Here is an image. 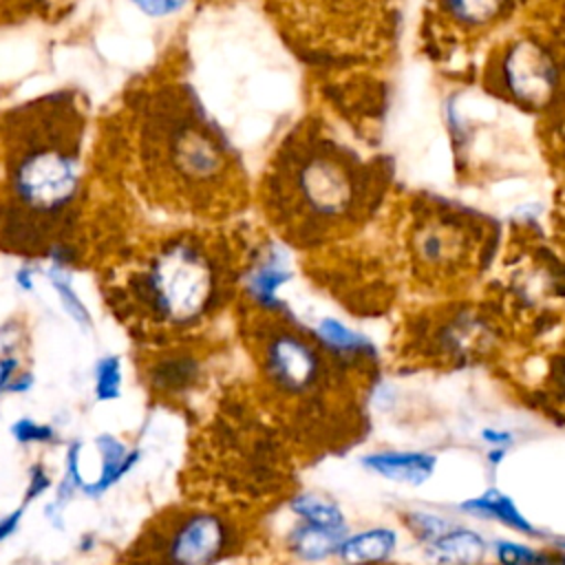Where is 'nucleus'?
Here are the masks:
<instances>
[{
	"instance_id": "dca6fc26",
	"label": "nucleus",
	"mask_w": 565,
	"mask_h": 565,
	"mask_svg": "<svg viewBox=\"0 0 565 565\" xmlns=\"http://www.w3.org/2000/svg\"><path fill=\"white\" fill-rule=\"evenodd\" d=\"M148 384L157 395L181 397L201 380V362L185 351H170L148 364Z\"/></svg>"
},
{
	"instance_id": "39448f33",
	"label": "nucleus",
	"mask_w": 565,
	"mask_h": 565,
	"mask_svg": "<svg viewBox=\"0 0 565 565\" xmlns=\"http://www.w3.org/2000/svg\"><path fill=\"white\" fill-rule=\"evenodd\" d=\"M260 373L285 399L311 397L324 382L327 364L316 342L291 329H274L260 344Z\"/></svg>"
},
{
	"instance_id": "9b49d317",
	"label": "nucleus",
	"mask_w": 565,
	"mask_h": 565,
	"mask_svg": "<svg viewBox=\"0 0 565 565\" xmlns=\"http://www.w3.org/2000/svg\"><path fill=\"white\" fill-rule=\"evenodd\" d=\"M415 256L428 269L457 267L468 254V236L457 223L424 221L415 230Z\"/></svg>"
},
{
	"instance_id": "6e6552de",
	"label": "nucleus",
	"mask_w": 565,
	"mask_h": 565,
	"mask_svg": "<svg viewBox=\"0 0 565 565\" xmlns=\"http://www.w3.org/2000/svg\"><path fill=\"white\" fill-rule=\"evenodd\" d=\"M358 466L395 486L422 488L439 468V455L422 448H373L358 457Z\"/></svg>"
},
{
	"instance_id": "423d86ee",
	"label": "nucleus",
	"mask_w": 565,
	"mask_h": 565,
	"mask_svg": "<svg viewBox=\"0 0 565 565\" xmlns=\"http://www.w3.org/2000/svg\"><path fill=\"white\" fill-rule=\"evenodd\" d=\"M291 179L294 196L311 218H342L355 201L353 174L333 154L311 152L298 163Z\"/></svg>"
},
{
	"instance_id": "7ed1b4c3",
	"label": "nucleus",
	"mask_w": 565,
	"mask_h": 565,
	"mask_svg": "<svg viewBox=\"0 0 565 565\" xmlns=\"http://www.w3.org/2000/svg\"><path fill=\"white\" fill-rule=\"evenodd\" d=\"M148 141L157 143L152 150L174 185L188 190H203L216 185L227 170V152L216 132L194 115L188 106H179L168 119L159 115V124L146 126Z\"/></svg>"
},
{
	"instance_id": "20e7f679",
	"label": "nucleus",
	"mask_w": 565,
	"mask_h": 565,
	"mask_svg": "<svg viewBox=\"0 0 565 565\" xmlns=\"http://www.w3.org/2000/svg\"><path fill=\"white\" fill-rule=\"evenodd\" d=\"M9 185L26 212L60 214L77 196L79 163L71 150L57 143H29L11 166Z\"/></svg>"
},
{
	"instance_id": "6ab92c4d",
	"label": "nucleus",
	"mask_w": 565,
	"mask_h": 565,
	"mask_svg": "<svg viewBox=\"0 0 565 565\" xmlns=\"http://www.w3.org/2000/svg\"><path fill=\"white\" fill-rule=\"evenodd\" d=\"M490 558L494 565H565V550L543 547L521 536L490 539Z\"/></svg>"
},
{
	"instance_id": "1a4fd4ad",
	"label": "nucleus",
	"mask_w": 565,
	"mask_h": 565,
	"mask_svg": "<svg viewBox=\"0 0 565 565\" xmlns=\"http://www.w3.org/2000/svg\"><path fill=\"white\" fill-rule=\"evenodd\" d=\"M457 510L466 516L497 523V525L505 527L508 532H512L514 536H521V539L532 541V539L543 536L541 527H536L534 521L527 519V514L514 501V497L508 494L505 490L497 488V486H488L481 492L461 499L457 503Z\"/></svg>"
},
{
	"instance_id": "473e14b6",
	"label": "nucleus",
	"mask_w": 565,
	"mask_h": 565,
	"mask_svg": "<svg viewBox=\"0 0 565 565\" xmlns=\"http://www.w3.org/2000/svg\"><path fill=\"white\" fill-rule=\"evenodd\" d=\"M33 384H35V377H33L31 371H18L7 391L9 393H26V391L33 388Z\"/></svg>"
},
{
	"instance_id": "393cba45",
	"label": "nucleus",
	"mask_w": 565,
	"mask_h": 565,
	"mask_svg": "<svg viewBox=\"0 0 565 565\" xmlns=\"http://www.w3.org/2000/svg\"><path fill=\"white\" fill-rule=\"evenodd\" d=\"M124 386V364L115 353L97 358L93 366V393L97 402H115L121 397Z\"/></svg>"
},
{
	"instance_id": "2f4dec72",
	"label": "nucleus",
	"mask_w": 565,
	"mask_h": 565,
	"mask_svg": "<svg viewBox=\"0 0 565 565\" xmlns=\"http://www.w3.org/2000/svg\"><path fill=\"white\" fill-rule=\"evenodd\" d=\"M13 282H15V287H18L20 291L29 294V291H33V287H35V271H33L29 265H22V267L15 269Z\"/></svg>"
},
{
	"instance_id": "f257e3e1",
	"label": "nucleus",
	"mask_w": 565,
	"mask_h": 565,
	"mask_svg": "<svg viewBox=\"0 0 565 565\" xmlns=\"http://www.w3.org/2000/svg\"><path fill=\"white\" fill-rule=\"evenodd\" d=\"M141 309L168 329H192L218 302L221 274L207 247L190 236L163 241L132 282Z\"/></svg>"
},
{
	"instance_id": "5701e85b",
	"label": "nucleus",
	"mask_w": 565,
	"mask_h": 565,
	"mask_svg": "<svg viewBox=\"0 0 565 565\" xmlns=\"http://www.w3.org/2000/svg\"><path fill=\"white\" fill-rule=\"evenodd\" d=\"M46 278L51 282V287L55 289V296L64 309V313L82 329H90L93 327V316L86 307V302L82 300V296L77 294L71 274L66 271V265H57L51 263L46 269Z\"/></svg>"
},
{
	"instance_id": "a211bd4d",
	"label": "nucleus",
	"mask_w": 565,
	"mask_h": 565,
	"mask_svg": "<svg viewBox=\"0 0 565 565\" xmlns=\"http://www.w3.org/2000/svg\"><path fill=\"white\" fill-rule=\"evenodd\" d=\"M287 514L291 521H305L327 527H349L347 510L327 492L318 490H298L287 497Z\"/></svg>"
},
{
	"instance_id": "0eeeda50",
	"label": "nucleus",
	"mask_w": 565,
	"mask_h": 565,
	"mask_svg": "<svg viewBox=\"0 0 565 565\" xmlns=\"http://www.w3.org/2000/svg\"><path fill=\"white\" fill-rule=\"evenodd\" d=\"M501 77L514 99L527 106H545L556 93L558 66L539 42L521 40L508 46Z\"/></svg>"
},
{
	"instance_id": "f03ea898",
	"label": "nucleus",
	"mask_w": 565,
	"mask_h": 565,
	"mask_svg": "<svg viewBox=\"0 0 565 565\" xmlns=\"http://www.w3.org/2000/svg\"><path fill=\"white\" fill-rule=\"evenodd\" d=\"M243 545L236 519L216 508H183L148 527L132 545L141 565H221Z\"/></svg>"
},
{
	"instance_id": "f704fd0d",
	"label": "nucleus",
	"mask_w": 565,
	"mask_h": 565,
	"mask_svg": "<svg viewBox=\"0 0 565 565\" xmlns=\"http://www.w3.org/2000/svg\"><path fill=\"white\" fill-rule=\"evenodd\" d=\"M552 545H556L558 550H565V536H558V539H554V541H552Z\"/></svg>"
},
{
	"instance_id": "c756f323",
	"label": "nucleus",
	"mask_w": 565,
	"mask_h": 565,
	"mask_svg": "<svg viewBox=\"0 0 565 565\" xmlns=\"http://www.w3.org/2000/svg\"><path fill=\"white\" fill-rule=\"evenodd\" d=\"M18 371H20V360L11 353H2L0 355V393H7L11 380L15 377Z\"/></svg>"
},
{
	"instance_id": "bb28decb",
	"label": "nucleus",
	"mask_w": 565,
	"mask_h": 565,
	"mask_svg": "<svg viewBox=\"0 0 565 565\" xmlns=\"http://www.w3.org/2000/svg\"><path fill=\"white\" fill-rule=\"evenodd\" d=\"M53 486V479L46 470L44 463H33L29 468V477H26V488H24V503H31L35 499H40L42 494H46Z\"/></svg>"
},
{
	"instance_id": "9d476101",
	"label": "nucleus",
	"mask_w": 565,
	"mask_h": 565,
	"mask_svg": "<svg viewBox=\"0 0 565 565\" xmlns=\"http://www.w3.org/2000/svg\"><path fill=\"white\" fill-rule=\"evenodd\" d=\"M424 565H486L490 558V539L461 521L441 536L419 547Z\"/></svg>"
},
{
	"instance_id": "b1692460",
	"label": "nucleus",
	"mask_w": 565,
	"mask_h": 565,
	"mask_svg": "<svg viewBox=\"0 0 565 565\" xmlns=\"http://www.w3.org/2000/svg\"><path fill=\"white\" fill-rule=\"evenodd\" d=\"M448 15L461 26H483L492 22L508 0H441Z\"/></svg>"
},
{
	"instance_id": "a878e982",
	"label": "nucleus",
	"mask_w": 565,
	"mask_h": 565,
	"mask_svg": "<svg viewBox=\"0 0 565 565\" xmlns=\"http://www.w3.org/2000/svg\"><path fill=\"white\" fill-rule=\"evenodd\" d=\"M9 433L20 446H46L57 439V430L51 424L38 422L33 417H18L9 426Z\"/></svg>"
},
{
	"instance_id": "cd10ccee",
	"label": "nucleus",
	"mask_w": 565,
	"mask_h": 565,
	"mask_svg": "<svg viewBox=\"0 0 565 565\" xmlns=\"http://www.w3.org/2000/svg\"><path fill=\"white\" fill-rule=\"evenodd\" d=\"M132 7H137L143 15L150 18H168L179 13L188 0H128Z\"/></svg>"
},
{
	"instance_id": "412c9836",
	"label": "nucleus",
	"mask_w": 565,
	"mask_h": 565,
	"mask_svg": "<svg viewBox=\"0 0 565 565\" xmlns=\"http://www.w3.org/2000/svg\"><path fill=\"white\" fill-rule=\"evenodd\" d=\"M289 274L282 269L280 258H265L254 263V267L245 276V294L258 305L260 309H278V289L285 285Z\"/></svg>"
},
{
	"instance_id": "7c9ffc66",
	"label": "nucleus",
	"mask_w": 565,
	"mask_h": 565,
	"mask_svg": "<svg viewBox=\"0 0 565 565\" xmlns=\"http://www.w3.org/2000/svg\"><path fill=\"white\" fill-rule=\"evenodd\" d=\"M22 516H24V508H15L0 519V543H4L9 536H13L18 532Z\"/></svg>"
},
{
	"instance_id": "f8f14e48",
	"label": "nucleus",
	"mask_w": 565,
	"mask_h": 565,
	"mask_svg": "<svg viewBox=\"0 0 565 565\" xmlns=\"http://www.w3.org/2000/svg\"><path fill=\"white\" fill-rule=\"evenodd\" d=\"M399 543V530L386 523L349 530L338 547L335 561L340 565H388L395 558Z\"/></svg>"
},
{
	"instance_id": "2eb2a0df",
	"label": "nucleus",
	"mask_w": 565,
	"mask_h": 565,
	"mask_svg": "<svg viewBox=\"0 0 565 565\" xmlns=\"http://www.w3.org/2000/svg\"><path fill=\"white\" fill-rule=\"evenodd\" d=\"M313 338H316V344L320 347V351L329 353L340 364L362 366V364L375 360L373 342L364 333L340 322L338 318H322L313 327Z\"/></svg>"
},
{
	"instance_id": "4be33fe9",
	"label": "nucleus",
	"mask_w": 565,
	"mask_h": 565,
	"mask_svg": "<svg viewBox=\"0 0 565 565\" xmlns=\"http://www.w3.org/2000/svg\"><path fill=\"white\" fill-rule=\"evenodd\" d=\"M457 521L459 519H455L452 514L435 510V508H419V505H415V508L402 510V525L415 539V543L419 547L430 543L433 539L441 536Z\"/></svg>"
},
{
	"instance_id": "ddd939ff",
	"label": "nucleus",
	"mask_w": 565,
	"mask_h": 565,
	"mask_svg": "<svg viewBox=\"0 0 565 565\" xmlns=\"http://www.w3.org/2000/svg\"><path fill=\"white\" fill-rule=\"evenodd\" d=\"M351 527H327L305 521H291L282 532V547L302 565H322L335 561L338 547Z\"/></svg>"
},
{
	"instance_id": "72a5a7b5",
	"label": "nucleus",
	"mask_w": 565,
	"mask_h": 565,
	"mask_svg": "<svg viewBox=\"0 0 565 565\" xmlns=\"http://www.w3.org/2000/svg\"><path fill=\"white\" fill-rule=\"evenodd\" d=\"M508 455H510V450H503V448H486L483 450V457H486V463L492 468V470H497V468H501L503 463H505V459H508Z\"/></svg>"
},
{
	"instance_id": "aec40b11",
	"label": "nucleus",
	"mask_w": 565,
	"mask_h": 565,
	"mask_svg": "<svg viewBox=\"0 0 565 565\" xmlns=\"http://www.w3.org/2000/svg\"><path fill=\"white\" fill-rule=\"evenodd\" d=\"M82 452H84V444L79 439L71 441L66 446V455H64V470H62V479L55 486V494L53 499L46 503L44 508V516L51 521L53 527L62 530L64 527V508L73 501V497L77 492H82L84 488V470H82Z\"/></svg>"
},
{
	"instance_id": "c85d7f7f",
	"label": "nucleus",
	"mask_w": 565,
	"mask_h": 565,
	"mask_svg": "<svg viewBox=\"0 0 565 565\" xmlns=\"http://www.w3.org/2000/svg\"><path fill=\"white\" fill-rule=\"evenodd\" d=\"M479 441L483 444V448L512 450V446L516 444V435H514V430L503 428V426H483L479 430Z\"/></svg>"
},
{
	"instance_id": "f3484780",
	"label": "nucleus",
	"mask_w": 565,
	"mask_h": 565,
	"mask_svg": "<svg viewBox=\"0 0 565 565\" xmlns=\"http://www.w3.org/2000/svg\"><path fill=\"white\" fill-rule=\"evenodd\" d=\"M492 344V331L475 313L455 316L450 322L441 324L437 333V349L452 360H470L486 353Z\"/></svg>"
},
{
	"instance_id": "4468645a",
	"label": "nucleus",
	"mask_w": 565,
	"mask_h": 565,
	"mask_svg": "<svg viewBox=\"0 0 565 565\" xmlns=\"http://www.w3.org/2000/svg\"><path fill=\"white\" fill-rule=\"evenodd\" d=\"M93 444L99 457V468H97V475L84 483L82 494L90 499H99L110 488H115L141 461L143 452L135 446H128L121 437L113 433H99Z\"/></svg>"
}]
</instances>
